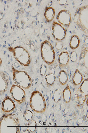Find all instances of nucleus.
<instances>
[{
  "mask_svg": "<svg viewBox=\"0 0 88 133\" xmlns=\"http://www.w3.org/2000/svg\"><path fill=\"white\" fill-rule=\"evenodd\" d=\"M10 25L11 24V23L10 22Z\"/></svg>",
  "mask_w": 88,
  "mask_h": 133,
  "instance_id": "obj_32",
  "label": "nucleus"
},
{
  "mask_svg": "<svg viewBox=\"0 0 88 133\" xmlns=\"http://www.w3.org/2000/svg\"><path fill=\"white\" fill-rule=\"evenodd\" d=\"M67 1H59V3L60 5H63L66 3Z\"/></svg>",
  "mask_w": 88,
  "mask_h": 133,
  "instance_id": "obj_22",
  "label": "nucleus"
},
{
  "mask_svg": "<svg viewBox=\"0 0 88 133\" xmlns=\"http://www.w3.org/2000/svg\"><path fill=\"white\" fill-rule=\"evenodd\" d=\"M72 115H73V114H72L70 115V116H72Z\"/></svg>",
  "mask_w": 88,
  "mask_h": 133,
  "instance_id": "obj_31",
  "label": "nucleus"
},
{
  "mask_svg": "<svg viewBox=\"0 0 88 133\" xmlns=\"http://www.w3.org/2000/svg\"><path fill=\"white\" fill-rule=\"evenodd\" d=\"M70 58L72 62H76L78 58V54L75 51L71 52L70 54Z\"/></svg>",
  "mask_w": 88,
  "mask_h": 133,
  "instance_id": "obj_19",
  "label": "nucleus"
},
{
  "mask_svg": "<svg viewBox=\"0 0 88 133\" xmlns=\"http://www.w3.org/2000/svg\"><path fill=\"white\" fill-rule=\"evenodd\" d=\"M10 94L12 98L19 104L22 103L25 100V91L21 87L17 85H12Z\"/></svg>",
  "mask_w": 88,
  "mask_h": 133,
  "instance_id": "obj_6",
  "label": "nucleus"
},
{
  "mask_svg": "<svg viewBox=\"0 0 88 133\" xmlns=\"http://www.w3.org/2000/svg\"><path fill=\"white\" fill-rule=\"evenodd\" d=\"M13 80L17 85L25 89H29L31 87L32 81L31 78L26 72L19 71L12 66Z\"/></svg>",
  "mask_w": 88,
  "mask_h": 133,
  "instance_id": "obj_3",
  "label": "nucleus"
},
{
  "mask_svg": "<svg viewBox=\"0 0 88 133\" xmlns=\"http://www.w3.org/2000/svg\"><path fill=\"white\" fill-rule=\"evenodd\" d=\"M47 130V128H45V131H46Z\"/></svg>",
  "mask_w": 88,
  "mask_h": 133,
  "instance_id": "obj_26",
  "label": "nucleus"
},
{
  "mask_svg": "<svg viewBox=\"0 0 88 133\" xmlns=\"http://www.w3.org/2000/svg\"><path fill=\"white\" fill-rule=\"evenodd\" d=\"M88 46L83 48L81 52L79 59V63L83 69H88Z\"/></svg>",
  "mask_w": 88,
  "mask_h": 133,
  "instance_id": "obj_11",
  "label": "nucleus"
},
{
  "mask_svg": "<svg viewBox=\"0 0 88 133\" xmlns=\"http://www.w3.org/2000/svg\"><path fill=\"white\" fill-rule=\"evenodd\" d=\"M47 67L45 65L42 64L40 68V72L41 76L43 77L46 71Z\"/></svg>",
  "mask_w": 88,
  "mask_h": 133,
  "instance_id": "obj_20",
  "label": "nucleus"
},
{
  "mask_svg": "<svg viewBox=\"0 0 88 133\" xmlns=\"http://www.w3.org/2000/svg\"><path fill=\"white\" fill-rule=\"evenodd\" d=\"M47 103H48L47 107H48H48L49 105V104H48V102H47Z\"/></svg>",
  "mask_w": 88,
  "mask_h": 133,
  "instance_id": "obj_27",
  "label": "nucleus"
},
{
  "mask_svg": "<svg viewBox=\"0 0 88 133\" xmlns=\"http://www.w3.org/2000/svg\"><path fill=\"white\" fill-rule=\"evenodd\" d=\"M52 34L55 41H61L65 38L66 32L60 24L54 21L52 25Z\"/></svg>",
  "mask_w": 88,
  "mask_h": 133,
  "instance_id": "obj_7",
  "label": "nucleus"
},
{
  "mask_svg": "<svg viewBox=\"0 0 88 133\" xmlns=\"http://www.w3.org/2000/svg\"><path fill=\"white\" fill-rule=\"evenodd\" d=\"M67 130H69V129H68V128H67Z\"/></svg>",
  "mask_w": 88,
  "mask_h": 133,
  "instance_id": "obj_28",
  "label": "nucleus"
},
{
  "mask_svg": "<svg viewBox=\"0 0 88 133\" xmlns=\"http://www.w3.org/2000/svg\"><path fill=\"white\" fill-rule=\"evenodd\" d=\"M68 52L64 51L60 54L58 58V63L61 67H63L67 66L70 60V56Z\"/></svg>",
  "mask_w": 88,
  "mask_h": 133,
  "instance_id": "obj_12",
  "label": "nucleus"
},
{
  "mask_svg": "<svg viewBox=\"0 0 88 133\" xmlns=\"http://www.w3.org/2000/svg\"><path fill=\"white\" fill-rule=\"evenodd\" d=\"M57 19L63 26L68 28L71 22V15L70 12L68 10H61L57 15Z\"/></svg>",
  "mask_w": 88,
  "mask_h": 133,
  "instance_id": "obj_8",
  "label": "nucleus"
},
{
  "mask_svg": "<svg viewBox=\"0 0 88 133\" xmlns=\"http://www.w3.org/2000/svg\"><path fill=\"white\" fill-rule=\"evenodd\" d=\"M80 43V39L78 36L74 35L72 36L69 43V46L71 49L73 50L77 49L79 47Z\"/></svg>",
  "mask_w": 88,
  "mask_h": 133,
  "instance_id": "obj_14",
  "label": "nucleus"
},
{
  "mask_svg": "<svg viewBox=\"0 0 88 133\" xmlns=\"http://www.w3.org/2000/svg\"><path fill=\"white\" fill-rule=\"evenodd\" d=\"M64 130H64V129H63V131H62V132H63H63L64 133Z\"/></svg>",
  "mask_w": 88,
  "mask_h": 133,
  "instance_id": "obj_25",
  "label": "nucleus"
},
{
  "mask_svg": "<svg viewBox=\"0 0 88 133\" xmlns=\"http://www.w3.org/2000/svg\"><path fill=\"white\" fill-rule=\"evenodd\" d=\"M41 116H39V119L41 118Z\"/></svg>",
  "mask_w": 88,
  "mask_h": 133,
  "instance_id": "obj_29",
  "label": "nucleus"
},
{
  "mask_svg": "<svg viewBox=\"0 0 88 133\" xmlns=\"http://www.w3.org/2000/svg\"><path fill=\"white\" fill-rule=\"evenodd\" d=\"M9 82L8 75L4 72L0 71V96L7 91Z\"/></svg>",
  "mask_w": 88,
  "mask_h": 133,
  "instance_id": "obj_10",
  "label": "nucleus"
},
{
  "mask_svg": "<svg viewBox=\"0 0 88 133\" xmlns=\"http://www.w3.org/2000/svg\"><path fill=\"white\" fill-rule=\"evenodd\" d=\"M83 79V76L78 69H76L73 77V82L75 85L80 84Z\"/></svg>",
  "mask_w": 88,
  "mask_h": 133,
  "instance_id": "obj_15",
  "label": "nucleus"
},
{
  "mask_svg": "<svg viewBox=\"0 0 88 133\" xmlns=\"http://www.w3.org/2000/svg\"><path fill=\"white\" fill-rule=\"evenodd\" d=\"M53 121H54V119H53Z\"/></svg>",
  "mask_w": 88,
  "mask_h": 133,
  "instance_id": "obj_33",
  "label": "nucleus"
},
{
  "mask_svg": "<svg viewBox=\"0 0 88 133\" xmlns=\"http://www.w3.org/2000/svg\"><path fill=\"white\" fill-rule=\"evenodd\" d=\"M2 64V61L1 59V58H0V66H1V65Z\"/></svg>",
  "mask_w": 88,
  "mask_h": 133,
  "instance_id": "obj_23",
  "label": "nucleus"
},
{
  "mask_svg": "<svg viewBox=\"0 0 88 133\" xmlns=\"http://www.w3.org/2000/svg\"><path fill=\"white\" fill-rule=\"evenodd\" d=\"M54 107V105H53L52 107L53 108Z\"/></svg>",
  "mask_w": 88,
  "mask_h": 133,
  "instance_id": "obj_30",
  "label": "nucleus"
},
{
  "mask_svg": "<svg viewBox=\"0 0 88 133\" xmlns=\"http://www.w3.org/2000/svg\"><path fill=\"white\" fill-rule=\"evenodd\" d=\"M88 5L81 6L76 11L74 18L75 23L85 34L88 33Z\"/></svg>",
  "mask_w": 88,
  "mask_h": 133,
  "instance_id": "obj_2",
  "label": "nucleus"
},
{
  "mask_svg": "<svg viewBox=\"0 0 88 133\" xmlns=\"http://www.w3.org/2000/svg\"><path fill=\"white\" fill-rule=\"evenodd\" d=\"M20 130L19 120L16 114H5L0 118V133H20Z\"/></svg>",
  "mask_w": 88,
  "mask_h": 133,
  "instance_id": "obj_1",
  "label": "nucleus"
},
{
  "mask_svg": "<svg viewBox=\"0 0 88 133\" xmlns=\"http://www.w3.org/2000/svg\"><path fill=\"white\" fill-rule=\"evenodd\" d=\"M55 14V9L52 7H47L45 9L44 16L46 21L48 23H50L53 20Z\"/></svg>",
  "mask_w": 88,
  "mask_h": 133,
  "instance_id": "obj_13",
  "label": "nucleus"
},
{
  "mask_svg": "<svg viewBox=\"0 0 88 133\" xmlns=\"http://www.w3.org/2000/svg\"><path fill=\"white\" fill-rule=\"evenodd\" d=\"M41 53L43 60L49 65L52 64L55 58V54L52 44L48 41H43L41 45Z\"/></svg>",
  "mask_w": 88,
  "mask_h": 133,
  "instance_id": "obj_5",
  "label": "nucleus"
},
{
  "mask_svg": "<svg viewBox=\"0 0 88 133\" xmlns=\"http://www.w3.org/2000/svg\"><path fill=\"white\" fill-rule=\"evenodd\" d=\"M16 108L14 102L8 96H6L2 103V109L4 112L8 113L13 111Z\"/></svg>",
  "mask_w": 88,
  "mask_h": 133,
  "instance_id": "obj_9",
  "label": "nucleus"
},
{
  "mask_svg": "<svg viewBox=\"0 0 88 133\" xmlns=\"http://www.w3.org/2000/svg\"><path fill=\"white\" fill-rule=\"evenodd\" d=\"M76 111L78 113V115H79V112H78V110H76Z\"/></svg>",
  "mask_w": 88,
  "mask_h": 133,
  "instance_id": "obj_24",
  "label": "nucleus"
},
{
  "mask_svg": "<svg viewBox=\"0 0 88 133\" xmlns=\"http://www.w3.org/2000/svg\"><path fill=\"white\" fill-rule=\"evenodd\" d=\"M63 43L60 41H58L56 43L55 47L58 50H60L63 48Z\"/></svg>",
  "mask_w": 88,
  "mask_h": 133,
  "instance_id": "obj_21",
  "label": "nucleus"
},
{
  "mask_svg": "<svg viewBox=\"0 0 88 133\" xmlns=\"http://www.w3.org/2000/svg\"><path fill=\"white\" fill-rule=\"evenodd\" d=\"M59 78L60 83L62 85L65 84L68 80L67 74L63 70H62L60 72L59 74Z\"/></svg>",
  "mask_w": 88,
  "mask_h": 133,
  "instance_id": "obj_16",
  "label": "nucleus"
},
{
  "mask_svg": "<svg viewBox=\"0 0 88 133\" xmlns=\"http://www.w3.org/2000/svg\"><path fill=\"white\" fill-rule=\"evenodd\" d=\"M55 78V77L54 75L50 74L46 76L45 79L47 83L49 85L52 86L54 83Z\"/></svg>",
  "mask_w": 88,
  "mask_h": 133,
  "instance_id": "obj_18",
  "label": "nucleus"
},
{
  "mask_svg": "<svg viewBox=\"0 0 88 133\" xmlns=\"http://www.w3.org/2000/svg\"><path fill=\"white\" fill-rule=\"evenodd\" d=\"M63 96L64 101L66 102V99H71V92L68 85L66 86L63 92Z\"/></svg>",
  "mask_w": 88,
  "mask_h": 133,
  "instance_id": "obj_17",
  "label": "nucleus"
},
{
  "mask_svg": "<svg viewBox=\"0 0 88 133\" xmlns=\"http://www.w3.org/2000/svg\"><path fill=\"white\" fill-rule=\"evenodd\" d=\"M8 50L13 54L14 58L23 66H29L31 60L29 52L24 48L17 46L14 48H8Z\"/></svg>",
  "mask_w": 88,
  "mask_h": 133,
  "instance_id": "obj_4",
  "label": "nucleus"
}]
</instances>
